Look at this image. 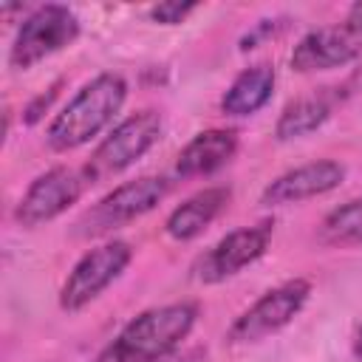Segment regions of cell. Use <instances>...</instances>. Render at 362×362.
I'll use <instances>...</instances> for the list:
<instances>
[{
	"label": "cell",
	"mask_w": 362,
	"mask_h": 362,
	"mask_svg": "<svg viewBox=\"0 0 362 362\" xmlns=\"http://www.w3.org/2000/svg\"><path fill=\"white\" fill-rule=\"evenodd\" d=\"M124 99H127V82L122 74H113V71L96 74L51 119L45 130L48 147L54 153H71L76 147H85L107 124H113Z\"/></svg>",
	"instance_id": "obj_1"
},
{
	"label": "cell",
	"mask_w": 362,
	"mask_h": 362,
	"mask_svg": "<svg viewBox=\"0 0 362 362\" xmlns=\"http://www.w3.org/2000/svg\"><path fill=\"white\" fill-rule=\"evenodd\" d=\"M198 320L195 303H167L133 317L90 362H158L189 337Z\"/></svg>",
	"instance_id": "obj_2"
},
{
	"label": "cell",
	"mask_w": 362,
	"mask_h": 362,
	"mask_svg": "<svg viewBox=\"0 0 362 362\" xmlns=\"http://www.w3.org/2000/svg\"><path fill=\"white\" fill-rule=\"evenodd\" d=\"M161 113L158 110H136L124 116L90 153V158L82 164V173L88 184L107 181L127 167H133L161 136Z\"/></svg>",
	"instance_id": "obj_3"
},
{
	"label": "cell",
	"mask_w": 362,
	"mask_h": 362,
	"mask_svg": "<svg viewBox=\"0 0 362 362\" xmlns=\"http://www.w3.org/2000/svg\"><path fill=\"white\" fill-rule=\"evenodd\" d=\"M79 37V17L59 3H45L31 8L14 34L8 48V65L14 71H28L37 62L54 57L57 51L74 45Z\"/></svg>",
	"instance_id": "obj_4"
},
{
	"label": "cell",
	"mask_w": 362,
	"mask_h": 362,
	"mask_svg": "<svg viewBox=\"0 0 362 362\" xmlns=\"http://www.w3.org/2000/svg\"><path fill=\"white\" fill-rule=\"evenodd\" d=\"M170 192V184L161 175H141L133 181H124L113 187L107 195H102L79 221H76V235L79 238H99L113 229H122L133 223L136 218L153 212L164 195Z\"/></svg>",
	"instance_id": "obj_5"
},
{
	"label": "cell",
	"mask_w": 362,
	"mask_h": 362,
	"mask_svg": "<svg viewBox=\"0 0 362 362\" xmlns=\"http://www.w3.org/2000/svg\"><path fill=\"white\" fill-rule=\"evenodd\" d=\"M130 260H133V246L127 240H107L102 246L88 249L74 263V269L68 272L59 288V308L68 314L88 308L110 283L122 277Z\"/></svg>",
	"instance_id": "obj_6"
},
{
	"label": "cell",
	"mask_w": 362,
	"mask_h": 362,
	"mask_svg": "<svg viewBox=\"0 0 362 362\" xmlns=\"http://www.w3.org/2000/svg\"><path fill=\"white\" fill-rule=\"evenodd\" d=\"M308 294H311V283L303 277H294L269 288L246 311L235 317V322L226 331V339L235 345H249L283 331L303 311V305L308 303Z\"/></svg>",
	"instance_id": "obj_7"
},
{
	"label": "cell",
	"mask_w": 362,
	"mask_h": 362,
	"mask_svg": "<svg viewBox=\"0 0 362 362\" xmlns=\"http://www.w3.org/2000/svg\"><path fill=\"white\" fill-rule=\"evenodd\" d=\"M88 178L74 167H51L45 173H40L28 189L23 192V198L14 206V221L25 229H37L54 218H59L62 212H68L85 192Z\"/></svg>",
	"instance_id": "obj_8"
},
{
	"label": "cell",
	"mask_w": 362,
	"mask_h": 362,
	"mask_svg": "<svg viewBox=\"0 0 362 362\" xmlns=\"http://www.w3.org/2000/svg\"><path fill=\"white\" fill-rule=\"evenodd\" d=\"M272 232L274 223L272 221H260L255 226H240L226 232L212 249H206L198 263H195V277L206 286L223 283L235 274H240L246 266H252L255 260H260L272 243Z\"/></svg>",
	"instance_id": "obj_9"
},
{
	"label": "cell",
	"mask_w": 362,
	"mask_h": 362,
	"mask_svg": "<svg viewBox=\"0 0 362 362\" xmlns=\"http://www.w3.org/2000/svg\"><path fill=\"white\" fill-rule=\"evenodd\" d=\"M362 57V23L345 17L342 23H331L308 31L291 51L288 62L297 74H317L342 68Z\"/></svg>",
	"instance_id": "obj_10"
},
{
	"label": "cell",
	"mask_w": 362,
	"mask_h": 362,
	"mask_svg": "<svg viewBox=\"0 0 362 362\" xmlns=\"http://www.w3.org/2000/svg\"><path fill=\"white\" fill-rule=\"evenodd\" d=\"M342 181H345V164H339L334 158H317V161L300 164L294 170H286L283 175L269 181L266 189L260 192V204L263 206L300 204V201H308V198L337 189Z\"/></svg>",
	"instance_id": "obj_11"
},
{
	"label": "cell",
	"mask_w": 362,
	"mask_h": 362,
	"mask_svg": "<svg viewBox=\"0 0 362 362\" xmlns=\"http://www.w3.org/2000/svg\"><path fill=\"white\" fill-rule=\"evenodd\" d=\"M238 153V133L232 127H209L195 133L175 158V173L181 178L212 175L226 167Z\"/></svg>",
	"instance_id": "obj_12"
},
{
	"label": "cell",
	"mask_w": 362,
	"mask_h": 362,
	"mask_svg": "<svg viewBox=\"0 0 362 362\" xmlns=\"http://www.w3.org/2000/svg\"><path fill=\"white\" fill-rule=\"evenodd\" d=\"M229 198H232V189L229 187H206V189H198L195 195H189L187 201H181L167 215L164 232L173 240H178V243L195 240L229 206Z\"/></svg>",
	"instance_id": "obj_13"
},
{
	"label": "cell",
	"mask_w": 362,
	"mask_h": 362,
	"mask_svg": "<svg viewBox=\"0 0 362 362\" xmlns=\"http://www.w3.org/2000/svg\"><path fill=\"white\" fill-rule=\"evenodd\" d=\"M274 82H277V74H274V65H269V62H257L252 68H243L232 79V85L223 90L221 113L235 116V119L257 113L260 107L269 105V99L274 93Z\"/></svg>",
	"instance_id": "obj_14"
},
{
	"label": "cell",
	"mask_w": 362,
	"mask_h": 362,
	"mask_svg": "<svg viewBox=\"0 0 362 362\" xmlns=\"http://www.w3.org/2000/svg\"><path fill=\"white\" fill-rule=\"evenodd\" d=\"M331 116V102L325 96H300L283 107V113L274 122V139L291 141L303 139L314 130H320Z\"/></svg>",
	"instance_id": "obj_15"
},
{
	"label": "cell",
	"mask_w": 362,
	"mask_h": 362,
	"mask_svg": "<svg viewBox=\"0 0 362 362\" xmlns=\"http://www.w3.org/2000/svg\"><path fill=\"white\" fill-rule=\"evenodd\" d=\"M320 238L328 246H362V195L334 206L320 223Z\"/></svg>",
	"instance_id": "obj_16"
},
{
	"label": "cell",
	"mask_w": 362,
	"mask_h": 362,
	"mask_svg": "<svg viewBox=\"0 0 362 362\" xmlns=\"http://www.w3.org/2000/svg\"><path fill=\"white\" fill-rule=\"evenodd\" d=\"M192 11H198V3H158L150 8V20L161 23V25H178Z\"/></svg>",
	"instance_id": "obj_17"
},
{
	"label": "cell",
	"mask_w": 362,
	"mask_h": 362,
	"mask_svg": "<svg viewBox=\"0 0 362 362\" xmlns=\"http://www.w3.org/2000/svg\"><path fill=\"white\" fill-rule=\"evenodd\" d=\"M57 88H59V82H57L54 88H48V93H40V96L25 107V116H23L25 124H37V122L42 119V113H45V110L51 107V102L57 99Z\"/></svg>",
	"instance_id": "obj_18"
},
{
	"label": "cell",
	"mask_w": 362,
	"mask_h": 362,
	"mask_svg": "<svg viewBox=\"0 0 362 362\" xmlns=\"http://www.w3.org/2000/svg\"><path fill=\"white\" fill-rule=\"evenodd\" d=\"M158 362H198V356L195 354H170V356H164V359H158Z\"/></svg>",
	"instance_id": "obj_19"
},
{
	"label": "cell",
	"mask_w": 362,
	"mask_h": 362,
	"mask_svg": "<svg viewBox=\"0 0 362 362\" xmlns=\"http://www.w3.org/2000/svg\"><path fill=\"white\" fill-rule=\"evenodd\" d=\"M354 356L356 359H362V328L356 331V337H354Z\"/></svg>",
	"instance_id": "obj_20"
},
{
	"label": "cell",
	"mask_w": 362,
	"mask_h": 362,
	"mask_svg": "<svg viewBox=\"0 0 362 362\" xmlns=\"http://www.w3.org/2000/svg\"><path fill=\"white\" fill-rule=\"evenodd\" d=\"M348 17H351V20H359V23H362V3H354V6L348 8Z\"/></svg>",
	"instance_id": "obj_21"
}]
</instances>
